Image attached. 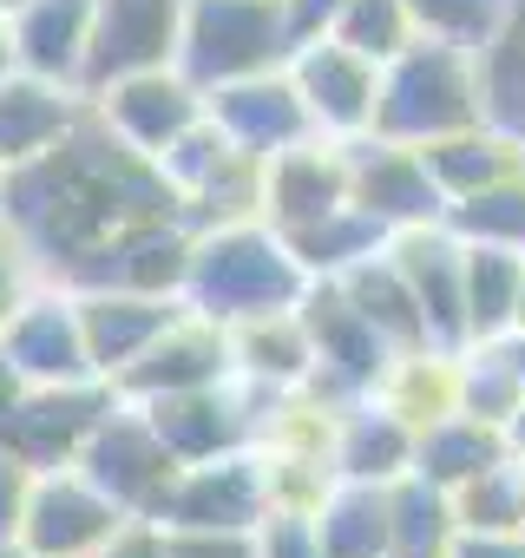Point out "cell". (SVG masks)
Masks as SVG:
<instances>
[{
    "label": "cell",
    "mask_w": 525,
    "mask_h": 558,
    "mask_svg": "<svg viewBox=\"0 0 525 558\" xmlns=\"http://www.w3.org/2000/svg\"><path fill=\"white\" fill-rule=\"evenodd\" d=\"M158 551L164 558H256V532H164L158 525Z\"/></svg>",
    "instance_id": "cell-42"
},
{
    "label": "cell",
    "mask_w": 525,
    "mask_h": 558,
    "mask_svg": "<svg viewBox=\"0 0 525 558\" xmlns=\"http://www.w3.org/2000/svg\"><path fill=\"white\" fill-rule=\"evenodd\" d=\"M381 395H388L414 427H427V421H440V414L460 408V355H440V349H427V355H401Z\"/></svg>",
    "instance_id": "cell-36"
},
{
    "label": "cell",
    "mask_w": 525,
    "mask_h": 558,
    "mask_svg": "<svg viewBox=\"0 0 525 558\" xmlns=\"http://www.w3.org/2000/svg\"><path fill=\"white\" fill-rule=\"evenodd\" d=\"M93 14H99V0H21V8H14L21 73L80 86L86 80V47H93Z\"/></svg>",
    "instance_id": "cell-24"
},
{
    "label": "cell",
    "mask_w": 525,
    "mask_h": 558,
    "mask_svg": "<svg viewBox=\"0 0 525 558\" xmlns=\"http://www.w3.org/2000/svg\"><path fill=\"white\" fill-rule=\"evenodd\" d=\"M0 349H8L14 375L27 388H73V381H106L93 368V349H86V323H80V296L60 290V296H27L14 310V323L0 329Z\"/></svg>",
    "instance_id": "cell-15"
},
{
    "label": "cell",
    "mask_w": 525,
    "mask_h": 558,
    "mask_svg": "<svg viewBox=\"0 0 525 558\" xmlns=\"http://www.w3.org/2000/svg\"><path fill=\"white\" fill-rule=\"evenodd\" d=\"M512 329H518V336H525V290H518V323H512Z\"/></svg>",
    "instance_id": "cell-50"
},
{
    "label": "cell",
    "mask_w": 525,
    "mask_h": 558,
    "mask_svg": "<svg viewBox=\"0 0 525 558\" xmlns=\"http://www.w3.org/2000/svg\"><path fill=\"white\" fill-rule=\"evenodd\" d=\"M388 256L407 276L434 349L440 355H466L473 349V329H466V243L447 223H414V230L388 236Z\"/></svg>",
    "instance_id": "cell-14"
},
{
    "label": "cell",
    "mask_w": 525,
    "mask_h": 558,
    "mask_svg": "<svg viewBox=\"0 0 525 558\" xmlns=\"http://www.w3.org/2000/svg\"><path fill=\"white\" fill-rule=\"evenodd\" d=\"M394 499V545L388 558H447L453 538H460V512H453V493L420 480V473H401L388 486Z\"/></svg>",
    "instance_id": "cell-31"
},
{
    "label": "cell",
    "mask_w": 525,
    "mask_h": 558,
    "mask_svg": "<svg viewBox=\"0 0 525 558\" xmlns=\"http://www.w3.org/2000/svg\"><path fill=\"white\" fill-rule=\"evenodd\" d=\"M342 290L362 303V316L381 329V342H388L394 355H427V349H434L427 316H420V303H414V290H407V276H401V263H394L388 250L362 256V263L342 276Z\"/></svg>",
    "instance_id": "cell-28"
},
{
    "label": "cell",
    "mask_w": 525,
    "mask_h": 558,
    "mask_svg": "<svg viewBox=\"0 0 525 558\" xmlns=\"http://www.w3.org/2000/svg\"><path fill=\"white\" fill-rule=\"evenodd\" d=\"M447 558H525V532H460Z\"/></svg>",
    "instance_id": "cell-44"
},
{
    "label": "cell",
    "mask_w": 525,
    "mask_h": 558,
    "mask_svg": "<svg viewBox=\"0 0 525 558\" xmlns=\"http://www.w3.org/2000/svg\"><path fill=\"white\" fill-rule=\"evenodd\" d=\"M184 8L191 0H99L93 14V47H86V99L106 93L112 80L178 66L184 47Z\"/></svg>",
    "instance_id": "cell-12"
},
{
    "label": "cell",
    "mask_w": 525,
    "mask_h": 558,
    "mask_svg": "<svg viewBox=\"0 0 525 558\" xmlns=\"http://www.w3.org/2000/svg\"><path fill=\"white\" fill-rule=\"evenodd\" d=\"M283 243L296 250V263H303L309 276H349L362 256L388 250V230H381L368 210L342 204V210H329V217H316V223H303V230H283Z\"/></svg>",
    "instance_id": "cell-32"
},
{
    "label": "cell",
    "mask_w": 525,
    "mask_h": 558,
    "mask_svg": "<svg viewBox=\"0 0 525 558\" xmlns=\"http://www.w3.org/2000/svg\"><path fill=\"white\" fill-rule=\"evenodd\" d=\"M499 349H505V355H512V368H518V381H525V336H518V329H512V336H499Z\"/></svg>",
    "instance_id": "cell-48"
},
{
    "label": "cell",
    "mask_w": 525,
    "mask_h": 558,
    "mask_svg": "<svg viewBox=\"0 0 525 558\" xmlns=\"http://www.w3.org/2000/svg\"><path fill=\"white\" fill-rule=\"evenodd\" d=\"M479 66H486V119L525 145V0H512V14L499 40L479 53Z\"/></svg>",
    "instance_id": "cell-35"
},
{
    "label": "cell",
    "mask_w": 525,
    "mask_h": 558,
    "mask_svg": "<svg viewBox=\"0 0 525 558\" xmlns=\"http://www.w3.org/2000/svg\"><path fill=\"white\" fill-rule=\"evenodd\" d=\"M518 401H525V381H518L512 355L499 342H473L460 355V408L479 414V421H492V427H505L518 414Z\"/></svg>",
    "instance_id": "cell-37"
},
{
    "label": "cell",
    "mask_w": 525,
    "mask_h": 558,
    "mask_svg": "<svg viewBox=\"0 0 525 558\" xmlns=\"http://www.w3.org/2000/svg\"><path fill=\"white\" fill-rule=\"evenodd\" d=\"M407 14L420 27V40H447L466 53H486L512 14V0H407Z\"/></svg>",
    "instance_id": "cell-38"
},
{
    "label": "cell",
    "mask_w": 525,
    "mask_h": 558,
    "mask_svg": "<svg viewBox=\"0 0 525 558\" xmlns=\"http://www.w3.org/2000/svg\"><path fill=\"white\" fill-rule=\"evenodd\" d=\"M230 342H236V375H243L249 388H262V395H296V388H309V375H316V342H309V329H303L296 310L236 323Z\"/></svg>",
    "instance_id": "cell-25"
},
{
    "label": "cell",
    "mask_w": 525,
    "mask_h": 558,
    "mask_svg": "<svg viewBox=\"0 0 525 558\" xmlns=\"http://www.w3.org/2000/svg\"><path fill=\"white\" fill-rule=\"evenodd\" d=\"M27 493H34V473H27L14 453H0V538H21Z\"/></svg>",
    "instance_id": "cell-43"
},
{
    "label": "cell",
    "mask_w": 525,
    "mask_h": 558,
    "mask_svg": "<svg viewBox=\"0 0 525 558\" xmlns=\"http://www.w3.org/2000/svg\"><path fill=\"white\" fill-rule=\"evenodd\" d=\"M112 506H125L132 519H158V506H164V493H171V480L184 473V460L164 447V434L151 427V414H145V401H125L119 395V408L93 427V440L80 447V460H73Z\"/></svg>",
    "instance_id": "cell-7"
},
{
    "label": "cell",
    "mask_w": 525,
    "mask_h": 558,
    "mask_svg": "<svg viewBox=\"0 0 525 558\" xmlns=\"http://www.w3.org/2000/svg\"><path fill=\"white\" fill-rule=\"evenodd\" d=\"M322 551L329 558H388L394 545V499L381 480H335L316 499Z\"/></svg>",
    "instance_id": "cell-26"
},
{
    "label": "cell",
    "mask_w": 525,
    "mask_h": 558,
    "mask_svg": "<svg viewBox=\"0 0 525 558\" xmlns=\"http://www.w3.org/2000/svg\"><path fill=\"white\" fill-rule=\"evenodd\" d=\"M191 250H197V223L178 217H145L112 230L106 243H93L86 256H73L60 269V290L86 296V290H138V296H184L191 276Z\"/></svg>",
    "instance_id": "cell-6"
},
{
    "label": "cell",
    "mask_w": 525,
    "mask_h": 558,
    "mask_svg": "<svg viewBox=\"0 0 525 558\" xmlns=\"http://www.w3.org/2000/svg\"><path fill=\"white\" fill-rule=\"evenodd\" d=\"M0 210H8V223L34 250V263L47 276H60L73 256H86L93 243H106L125 223L178 217L184 191L164 178L158 158L132 151L93 106L53 151L0 171Z\"/></svg>",
    "instance_id": "cell-1"
},
{
    "label": "cell",
    "mask_w": 525,
    "mask_h": 558,
    "mask_svg": "<svg viewBox=\"0 0 525 558\" xmlns=\"http://www.w3.org/2000/svg\"><path fill=\"white\" fill-rule=\"evenodd\" d=\"M217 381H236V342L223 323L184 310L112 388L125 401H158V395H184V388H217Z\"/></svg>",
    "instance_id": "cell-18"
},
{
    "label": "cell",
    "mask_w": 525,
    "mask_h": 558,
    "mask_svg": "<svg viewBox=\"0 0 525 558\" xmlns=\"http://www.w3.org/2000/svg\"><path fill=\"white\" fill-rule=\"evenodd\" d=\"M21 66V53H14V14H0V80H8Z\"/></svg>",
    "instance_id": "cell-46"
},
{
    "label": "cell",
    "mask_w": 525,
    "mask_h": 558,
    "mask_svg": "<svg viewBox=\"0 0 525 558\" xmlns=\"http://www.w3.org/2000/svg\"><path fill=\"white\" fill-rule=\"evenodd\" d=\"M505 447H512V453H518V460H525V401H518V414H512V421H505Z\"/></svg>",
    "instance_id": "cell-47"
},
{
    "label": "cell",
    "mask_w": 525,
    "mask_h": 558,
    "mask_svg": "<svg viewBox=\"0 0 525 558\" xmlns=\"http://www.w3.org/2000/svg\"><path fill=\"white\" fill-rule=\"evenodd\" d=\"M34 269H40V263H34V250L21 243V230L8 223V210H0V329H8V323H14V310L34 296V290H27V276H34Z\"/></svg>",
    "instance_id": "cell-41"
},
{
    "label": "cell",
    "mask_w": 525,
    "mask_h": 558,
    "mask_svg": "<svg viewBox=\"0 0 525 558\" xmlns=\"http://www.w3.org/2000/svg\"><path fill=\"white\" fill-rule=\"evenodd\" d=\"M329 34H335L342 47H355V53L381 60V66L420 40V27H414V14H407V0H349V8L335 14V27H329Z\"/></svg>",
    "instance_id": "cell-39"
},
{
    "label": "cell",
    "mask_w": 525,
    "mask_h": 558,
    "mask_svg": "<svg viewBox=\"0 0 525 558\" xmlns=\"http://www.w3.org/2000/svg\"><path fill=\"white\" fill-rule=\"evenodd\" d=\"M0 558H34V551H27L21 538H0Z\"/></svg>",
    "instance_id": "cell-49"
},
{
    "label": "cell",
    "mask_w": 525,
    "mask_h": 558,
    "mask_svg": "<svg viewBox=\"0 0 525 558\" xmlns=\"http://www.w3.org/2000/svg\"><path fill=\"white\" fill-rule=\"evenodd\" d=\"M119 408L112 381H73V388H21L0 408V453H14L27 473H60L80 460L93 427Z\"/></svg>",
    "instance_id": "cell-9"
},
{
    "label": "cell",
    "mask_w": 525,
    "mask_h": 558,
    "mask_svg": "<svg viewBox=\"0 0 525 558\" xmlns=\"http://www.w3.org/2000/svg\"><path fill=\"white\" fill-rule=\"evenodd\" d=\"M151 427L164 434V447L197 466V460H217V453H236V447H256V421H249V401L217 381V388H184V395H158L145 401Z\"/></svg>",
    "instance_id": "cell-20"
},
{
    "label": "cell",
    "mask_w": 525,
    "mask_h": 558,
    "mask_svg": "<svg viewBox=\"0 0 525 558\" xmlns=\"http://www.w3.org/2000/svg\"><path fill=\"white\" fill-rule=\"evenodd\" d=\"M342 151H349V204L368 210L388 236L414 230V223H447V191L427 171L420 145L362 132V138H342Z\"/></svg>",
    "instance_id": "cell-10"
},
{
    "label": "cell",
    "mask_w": 525,
    "mask_h": 558,
    "mask_svg": "<svg viewBox=\"0 0 525 558\" xmlns=\"http://www.w3.org/2000/svg\"><path fill=\"white\" fill-rule=\"evenodd\" d=\"M466 243V236H460ZM518 290H525V256L499 243H466V329L473 342H499L518 323Z\"/></svg>",
    "instance_id": "cell-30"
},
{
    "label": "cell",
    "mask_w": 525,
    "mask_h": 558,
    "mask_svg": "<svg viewBox=\"0 0 525 558\" xmlns=\"http://www.w3.org/2000/svg\"><path fill=\"white\" fill-rule=\"evenodd\" d=\"M86 112H93V99L80 86H60V80H40V73L14 66L0 80V171L34 165L40 151H53Z\"/></svg>",
    "instance_id": "cell-21"
},
{
    "label": "cell",
    "mask_w": 525,
    "mask_h": 558,
    "mask_svg": "<svg viewBox=\"0 0 525 558\" xmlns=\"http://www.w3.org/2000/svg\"><path fill=\"white\" fill-rule=\"evenodd\" d=\"M453 512L460 532H525V460L505 453L466 486H453Z\"/></svg>",
    "instance_id": "cell-33"
},
{
    "label": "cell",
    "mask_w": 525,
    "mask_h": 558,
    "mask_svg": "<svg viewBox=\"0 0 525 558\" xmlns=\"http://www.w3.org/2000/svg\"><path fill=\"white\" fill-rule=\"evenodd\" d=\"M270 512H277L270 453L236 447V453L184 466L171 480V493H164V506H158L151 525H164V532H256Z\"/></svg>",
    "instance_id": "cell-8"
},
{
    "label": "cell",
    "mask_w": 525,
    "mask_h": 558,
    "mask_svg": "<svg viewBox=\"0 0 525 558\" xmlns=\"http://www.w3.org/2000/svg\"><path fill=\"white\" fill-rule=\"evenodd\" d=\"M505 453H512V447H505V427H492V421L453 408V414H440V421L420 427V440H414V473L453 493V486H466L473 473H486V466L505 460Z\"/></svg>",
    "instance_id": "cell-29"
},
{
    "label": "cell",
    "mask_w": 525,
    "mask_h": 558,
    "mask_svg": "<svg viewBox=\"0 0 525 558\" xmlns=\"http://www.w3.org/2000/svg\"><path fill=\"white\" fill-rule=\"evenodd\" d=\"M486 119V66L466 47L447 40H414L381 66V99H375V138L394 145H434Z\"/></svg>",
    "instance_id": "cell-3"
},
{
    "label": "cell",
    "mask_w": 525,
    "mask_h": 558,
    "mask_svg": "<svg viewBox=\"0 0 525 558\" xmlns=\"http://www.w3.org/2000/svg\"><path fill=\"white\" fill-rule=\"evenodd\" d=\"M296 316H303V329H309V342H316V375H309V395L329 408V414H342L349 401H368V395H381L388 388V375H394V349L381 342V329L362 316V303L342 290V276H316V283L303 290V303H296Z\"/></svg>",
    "instance_id": "cell-5"
},
{
    "label": "cell",
    "mask_w": 525,
    "mask_h": 558,
    "mask_svg": "<svg viewBox=\"0 0 525 558\" xmlns=\"http://www.w3.org/2000/svg\"><path fill=\"white\" fill-rule=\"evenodd\" d=\"M342 8H349V0H290V14H296V27H303V40H316V34H329Z\"/></svg>",
    "instance_id": "cell-45"
},
{
    "label": "cell",
    "mask_w": 525,
    "mask_h": 558,
    "mask_svg": "<svg viewBox=\"0 0 525 558\" xmlns=\"http://www.w3.org/2000/svg\"><path fill=\"white\" fill-rule=\"evenodd\" d=\"M204 106H210V119L223 125V138H230L236 151L262 158V165L283 158V151H296V145H309V138H322V132H316V112H309V99H303V86L290 80V66L230 80V86L204 93Z\"/></svg>",
    "instance_id": "cell-13"
},
{
    "label": "cell",
    "mask_w": 525,
    "mask_h": 558,
    "mask_svg": "<svg viewBox=\"0 0 525 558\" xmlns=\"http://www.w3.org/2000/svg\"><path fill=\"white\" fill-rule=\"evenodd\" d=\"M191 303L184 296H138V290H86L80 296V323H86V349H93V368L106 381H119Z\"/></svg>",
    "instance_id": "cell-22"
},
{
    "label": "cell",
    "mask_w": 525,
    "mask_h": 558,
    "mask_svg": "<svg viewBox=\"0 0 525 558\" xmlns=\"http://www.w3.org/2000/svg\"><path fill=\"white\" fill-rule=\"evenodd\" d=\"M447 230L466 236V243H499V250H518L525 256V165L460 204H447Z\"/></svg>",
    "instance_id": "cell-34"
},
{
    "label": "cell",
    "mask_w": 525,
    "mask_h": 558,
    "mask_svg": "<svg viewBox=\"0 0 525 558\" xmlns=\"http://www.w3.org/2000/svg\"><path fill=\"white\" fill-rule=\"evenodd\" d=\"M349 204V151L342 138H309L283 158L262 165V223L277 230H303L329 210Z\"/></svg>",
    "instance_id": "cell-19"
},
{
    "label": "cell",
    "mask_w": 525,
    "mask_h": 558,
    "mask_svg": "<svg viewBox=\"0 0 525 558\" xmlns=\"http://www.w3.org/2000/svg\"><path fill=\"white\" fill-rule=\"evenodd\" d=\"M414 440H420V427L388 395H368V401H349L335 414L329 466L342 480H381V486H394L401 473H414Z\"/></svg>",
    "instance_id": "cell-23"
},
{
    "label": "cell",
    "mask_w": 525,
    "mask_h": 558,
    "mask_svg": "<svg viewBox=\"0 0 525 558\" xmlns=\"http://www.w3.org/2000/svg\"><path fill=\"white\" fill-rule=\"evenodd\" d=\"M125 525H132L125 506H112L80 466H60V473H34L21 545L34 558H93V551H112Z\"/></svg>",
    "instance_id": "cell-11"
},
{
    "label": "cell",
    "mask_w": 525,
    "mask_h": 558,
    "mask_svg": "<svg viewBox=\"0 0 525 558\" xmlns=\"http://www.w3.org/2000/svg\"><path fill=\"white\" fill-rule=\"evenodd\" d=\"M99 119L145 158H164L191 125H204V86H191L178 66H151V73H132V80H112L106 93H93Z\"/></svg>",
    "instance_id": "cell-17"
},
{
    "label": "cell",
    "mask_w": 525,
    "mask_h": 558,
    "mask_svg": "<svg viewBox=\"0 0 525 558\" xmlns=\"http://www.w3.org/2000/svg\"><path fill=\"white\" fill-rule=\"evenodd\" d=\"M256 558H329L316 506H277L270 519L256 525Z\"/></svg>",
    "instance_id": "cell-40"
},
{
    "label": "cell",
    "mask_w": 525,
    "mask_h": 558,
    "mask_svg": "<svg viewBox=\"0 0 525 558\" xmlns=\"http://www.w3.org/2000/svg\"><path fill=\"white\" fill-rule=\"evenodd\" d=\"M309 283H316V276L296 263V250L283 243V230L262 223V217H243V223L197 230L191 276H184V303L197 316L236 329V323H256V316L296 310Z\"/></svg>",
    "instance_id": "cell-2"
},
{
    "label": "cell",
    "mask_w": 525,
    "mask_h": 558,
    "mask_svg": "<svg viewBox=\"0 0 525 558\" xmlns=\"http://www.w3.org/2000/svg\"><path fill=\"white\" fill-rule=\"evenodd\" d=\"M290 80L303 86L309 112H316V132L322 138H362L375 132V99H381V60L342 47L335 34H316L296 47L290 60Z\"/></svg>",
    "instance_id": "cell-16"
},
{
    "label": "cell",
    "mask_w": 525,
    "mask_h": 558,
    "mask_svg": "<svg viewBox=\"0 0 525 558\" xmlns=\"http://www.w3.org/2000/svg\"><path fill=\"white\" fill-rule=\"evenodd\" d=\"M420 158H427V171L440 178L447 204H460V197H473V191H486V184L512 178V171L525 165V145H518L505 125L479 119V125H466V132H453V138L420 145Z\"/></svg>",
    "instance_id": "cell-27"
},
{
    "label": "cell",
    "mask_w": 525,
    "mask_h": 558,
    "mask_svg": "<svg viewBox=\"0 0 525 558\" xmlns=\"http://www.w3.org/2000/svg\"><path fill=\"white\" fill-rule=\"evenodd\" d=\"M303 47V27L290 14V0H191L184 8V47L178 73L204 93L249 80V73H277Z\"/></svg>",
    "instance_id": "cell-4"
}]
</instances>
